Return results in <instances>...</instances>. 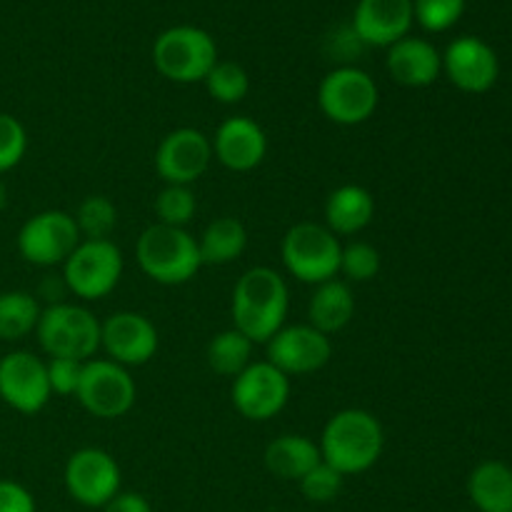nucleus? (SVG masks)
<instances>
[{
  "label": "nucleus",
  "instance_id": "1",
  "mask_svg": "<svg viewBox=\"0 0 512 512\" xmlns=\"http://www.w3.org/2000/svg\"><path fill=\"white\" fill-rule=\"evenodd\" d=\"M290 310V290L283 275L268 265L245 270L233 288V328L248 335L253 343H268Z\"/></svg>",
  "mask_w": 512,
  "mask_h": 512
},
{
  "label": "nucleus",
  "instance_id": "2",
  "mask_svg": "<svg viewBox=\"0 0 512 512\" xmlns=\"http://www.w3.org/2000/svg\"><path fill=\"white\" fill-rule=\"evenodd\" d=\"M323 463L340 475H358L373 468L385 448V430L373 413L348 408L335 413L320 435Z\"/></svg>",
  "mask_w": 512,
  "mask_h": 512
},
{
  "label": "nucleus",
  "instance_id": "3",
  "mask_svg": "<svg viewBox=\"0 0 512 512\" xmlns=\"http://www.w3.org/2000/svg\"><path fill=\"white\" fill-rule=\"evenodd\" d=\"M135 258L140 270L160 285H183L203 268L198 240L185 228L150 225L135 243Z\"/></svg>",
  "mask_w": 512,
  "mask_h": 512
},
{
  "label": "nucleus",
  "instance_id": "4",
  "mask_svg": "<svg viewBox=\"0 0 512 512\" xmlns=\"http://www.w3.org/2000/svg\"><path fill=\"white\" fill-rule=\"evenodd\" d=\"M38 343L50 358H70L88 363L100 350V320L83 305L58 303L40 313Z\"/></svg>",
  "mask_w": 512,
  "mask_h": 512
},
{
  "label": "nucleus",
  "instance_id": "5",
  "mask_svg": "<svg viewBox=\"0 0 512 512\" xmlns=\"http://www.w3.org/2000/svg\"><path fill=\"white\" fill-rule=\"evenodd\" d=\"M153 63L173 83H203L218 63V48L210 33L195 25H175L155 38Z\"/></svg>",
  "mask_w": 512,
  "mask_h": 512
},
{
  "label": "nucleus",
  "instance_id": "6",
  "mask_svg": "<svg viewBox=\"0 0 512 512\" xmlns=\"http://www.w3.org/2000/svg\"><path fill=\"white\" fill-rule=\"evenodd\" d=\"M280 255L295 280L320 285L340 273L343 245H340L338 235L330 233L325 225L298 223L285 233Z\"/></svg>",
  "mask_w": 512,
  "mask_h": 512
},
{
  "label": "nucleus",
  "instance_id": "7",
  "mask_svg": "<svg viewBox=\"0 0 512 512\" xmlns=\"http://www.w3.org/2000/svg\"><path fill=\"white\" fill-rule=\"evenodd\" d=\"M123 253L113 240H80L63 263V280L80 300L108 298L123 278Z\"/></svg>",
  "mask_w": 512,
  "mask_h": 512
},
{
  "label": "nucleus",
  "instance_id": "8",
  "mask_svg": "<svg viewBox=\"0 0 512 512\" xmlns=\"http://www.w3.org/2000/svg\"><path fill=\"white\" fill-rule=\"evenodd\" d=\"M380 103L378 83L365 70L343 65L320 80L318 105L328 120L338 125L368 123Z\"/></svg>",
  "mask_w": 512,
  "mask_h": 512
},
{
  "label": "nucleus",
  "instance_id": "9",
  "mask_svg": "<svg viewBox=\"0 0 512 512\" xmlns=\"http://www.w3.org/2000/svg\"><path fill=\"white\" fill-rule=\"evenodd\" d=\"M75 398L95 418L115 420L130 413L138 398V388L128 368L108 358H93L83 365V378Z\"/></svg>",
  "mask_w": 512,
  "mask_h": 512
},
{
  "label": "nucleus",
  "instance_id": "10",
  "mask_svg": "<svg viewBox=\"0 0 512 512\" xmlns=\"http://www.w3.org/2000/svg\"><path fill=\"white\" fill-rule=\"evenodd\" d=\"M75 218L65 210H43L23 223L18 233V253L38 268H55L80 245Z\"/></svg>",
  "mask_w": 512,
  "mask_h": 512
},
{
  "label": "nucleus",
  "instance_id": "11",
  "mask_svg": "<svg viewBox=\"0 0 512 512\" xmlns=\"http://www.w3.org/2000/svg\"><path fill=\"white\" fill-rule=\"evenodd\" d=\"M235 410L245 420L253 423H265L283 413L290 400V378L280 373L268 360L250 363L238 378H233V390H230Z\"/></svg>",
  "mask_w": 512,
  "mask_h": 512
},
{
  "label": "nucleus",
  "instance_id": "12",
  "mask_svg": "<svg viewBox=\"0 0 512 512\" xmlns=\"http://www.w3.org/2000/svg\"><path fill=\"white\" fill-rule=\"evenodd\" d=\"M65 490L85 508H105L120 493V465L100 448H83L65 465Z\"/></svg>",
  "mask_w": 512,
  "mask_h": 512
},
{
  "label": "nucleus",
  "instance_id": "13",
  "mask_svg": "<svg viewBox=\"0 0 512 512\" xmlns=\"http://www.w3.org/2000/svg\"><path fill=\"white\" fill-rule=\"evenodd\" d=\"M48 365L28 350H15L0 358V398L23 415H35L48 405Z\"/></svg>",
  "mask_w": 512,
  "mask_h": 512
},
{
  "label": "nucleus",
  "instance_id": "14",
  "mask_svg": "<svg viewBox=\"0 0 512 512\" xmlns=\"http://www.w3.org/2000/svg\"><path fill=\"white\" fill-rule=\"evenodd\" d=\"M158 330L145 315L120 310L100 323V348L123 368H140L158 353Z\"/></svg>",
  "mask_w": 512,
  "mask_h": 512
},
{
  "label": "nucleus",
  "instance_id": "15",
  "mask_svg": "<svg viewBox=\"0 0 512 512\" xmlns=\"http://www.w3.org/2000/svg\"><path fill=\"white\" fill-rule=\"evenodd\" d=\"M268 363L288 378L318 373L333 358V343L313 325H288L268 340Z\"/></svg>",
  "mask_w": 512,
  "mask_h": 512
},
{
  "label": "nucleus",
  "instance_id": "16",
  "mask_svg": "<svg viewBox=\"0 0 512 512\" xmlns=\"http://www.w3.org/2000/svg\"><path fill=\"white\" fill-rule=\"evenodd\" d=\"M213 163V143L195 128H178L160 140L155 170L165 185H193Z\"/></svg>",
  "mask_w": 512,
  "mask_h": 512
},
{
  "label": "nucleus",
  "instance_id": "17",
  "mask_svg": "<svg viewBox=\"0 0 512 512\" xmlns=\"http://www.w3.org/2000/svg\"><path fill=\"white\" fill-rule=\"evenodd\" d=\"M443 70L463 93H488L500 75L495 50L475 35L453 40L443 55Z\"/></svg>",
  "mask_w": 512,
  "mask_h": 512
},
{
  "label": "nucleus",
  "instance_id": "18",
  "mask_svg": "<svg viewBox=\"0 0 512 512\" xmlns=\"http://www.w3.org/2000/svg\"><path fill=\"white\" fill-rule=\"evenodd\" d=\"M210 143H213V158L233 173L255 170L268 155V135L253 118L245 115L223 120Z\"/></svg>",
  "mask_w": 512,
  "mask_h": 512
},
{
  "label": "nucleus",
  "instance_id": "19",
  "mask_svg": "<svg viewBox=\"0 0 512 512\" xmlns=\"http://www.w3.org/2000/svg\"><path fill=\"white\" fill-rule=\"evenodd\" d=\"M413 20V0H360L350 28L363 45L390 48L408 38Z\"/></svg>",
  "mask_w": 512,
  "mask_h": 512
},
{
  "label": "nucleus",
  "instance_id": "20",
  "mask_svg": "<svg viewBox=\"0 0 512 512\" xmlns=\"http://www.w3.org/2000/svg\"><path fill=\"white\" fill-rule=\"evenodd\" d=\"M388 73L395 83L405 88H425L443 73V55L433 43L423 38H403L388 48Z\"/></svg>",
  "mask_w": 512,
  "mask_h": 512
},
{
  "label": "nucleus",
  "instance_id": "21",
  "mask_svg": "<svg viewBox=\"0 0 512 512\" xmlns=\"http://www.w3.org/2000/svg\"><path fill=\"white\" fill-rule=\"evenodd\" d=\"M375 218V198L363 185H340L325 200V228L335 235H358Z\"/></svg>",
  "mask_w": 512,
  "mask_h": 512
},
{
  "label": "nucleus",
  "instance_id": "22",
  "mask_svg": "<svg viewBox=\"0 0 512 512\" xmlns=\"http://www.w3.org/2000/svg\"><path fill=\"white\" fill-rule=\"evenodd\" d=\"M355 315V295L345 280H328V283L315 285V293L310 295L308 303V320L315 330L325 333L330 338L333 333H340L348 328V323Z\"/></svg>",
  "mask_w": 512,
  "mask_h": 512
},
{
  "label": "nucleus",
  "instance_id": "23",
  "mask_svg": "<svg viewBox=\"0 0 512 512\" xmlns=\"http://www.w3.org/2000/svg\"><path fill=\"white\" fill-rule=\"evenodd\" d=\"M265 468L280 480H300L323 460L318 443L305 435H280L265 448Z\"/></svg>",
  "mask_w": 512,
  "mask_h": 512
},
{
  "label": "nucleus",
  "instance_id": "24",
  "mask_svg": "<svg viewBox=\"0 0 512 512\" xmlns=\"http://www.w3.org/2000/svg\"><path fill=\"white\" fill-rule=\"evenodd\" d=\"M468 495L480 512H512V468L485 460L470 473Z\"/></svg>",
  "mask_w": 512,
  "mask_h": 512
},
{
  "label": "nucleus",
  "instance_id": "25",
  "mask_svg": "<svg viewBox=\"0 0 512 512\" xmlns=\"http://www.w3.org/2000/svg\"><path fill=\"white\" fill-rule=\"evenodd\" d=\"M248 248V230L238 218H215L198 238L203 265H228Z\"/></svg>",
  "mask_w": 512,
  "mask_h": 512
},
{
  "label": "nucleus",
  "instance_id": "26",
  "mask_svg": "<svg viewBox=\"0 0 512 512\" xmlns=\"http://www.w3.org/2000/svg\"><path fill=\"white\" fill-rule=\"evenodd\" d=\"M43 308L38 298L25 290H8L0 293V340L15 343L35 333Z\"/></svg>",
  "mask_w": 512,
  "mask_h": 512
},
{
  "label": "nucleus",
  "instance_id": "27",
  "mask_svg": "<svg viewBox=\"0 0 512 512\" xmlns=\"http://www.w3.org/2000/svg\"><path fill=\"white\" fill-rule=\"evenodd\" d=\"M253 340L240 330L228 328L215 335L208 345V365L218 375L238 378L250 363H253Z\"/></svg>",
  "mask_w": 512,
  "mask_h": 512
},
{
  "label": "nucleus",
  "instance_id": "28",
  "mask_svg": "<svg viewBox=\"0 0 512 512\" xmlns=\"http://www.w3.org/2000/svg\"><path fill=\"white\" fill-rule=\"evenodd\" d=\"M78 233L83 240H110L113 230L118 228V208L105 195H90L78 205L73 215Z\"/></svg>",
  "mask_w": 512,
  "mask_h": 512
},
{
  "label": "nucleus",
  "instance_id": "29",
  "mask_svg": "<svg viewBox=\"0 0 512 512\" xmlns=\"http://www.w3.org/2000/svg\"><path fill=\"white\" fill-rule=\"evenodd\" d=\"M203 83L208 88L210 98L223 105L240 103L250 93L248 73H245L243 65L233 63V60H218Z\"/></svg>",
  "mask_w": 512,
  "mask_h": 512
},
{
  "label": "nucleus",
  "instance_id": "30",
  "mask_svg": "<svg viewBox=\"0 0 512 512\" xmlns=\"http://www.w3.org/2000/svg\"><path fill=\"white\" fill-rule=\"evenodd\" d=\"M198 200L188 185H165L155 198V215L160 225L170 228H185L195 218Z\"/></svg>",
  "mask_w": 512,
  "mask_h": 512
},
{
  "label": "nucleus",
  "instance_id": "31",
  "mask_svg": "<svg viewBox=\"0 0 512 512\" xmlns=\"http://www.w3.org/2000/svg\"><path fill=\"white\" fill-rule=\"evenodd\" d=\"M465 13V0H413V15L428 33L453 28Z\"/></svg>",
  "mask_w": 512,
  "mask_h": 512
},
{
  "label": "nucleus",
  "instance_id": "32",
  "mask_svg": "<svg viewBox=\"0 0 512 512\" xmlns=\"http://www.w3.org/2000/svg\"><path fill=\"white\" fill-rule=\"evenodd\" d=\"M340 273L350 283H368L380 273V253L370 243H350L343 245L340 255Z\"/></svg>",
  "mask_w": 512,
  "mask_h": 512
},
{
  "label": "nucleus",
  "instance_id": "33",
  "mask_svg": "<svg viewBox=\"0 0 512 512\" xmlns=\"http://www.w3.org/2000/svg\"><path fill=\"white\" fill-rule=\"evenodd\" d=\"M343 475L335 468H330L328 463L320 460L303 480H300V493L305 495V500L310 503H330L340 495L343 490Z\"/></svg>",
  "mask_w": 512,
  "mask_h": 512
},
{
  "label": "nucleus",
  "instance_id": "34",
  "mask_svg": "<svg viewBox=\"0 0 512 512\" xmlns=\"http://www.w3.org/2000/svg\"><path fill=\"white\" fill-rule=\"evenodd\" d=\"M28 150V133L23 123L8 113H0V173L13 170Z\"/></svg>",
  "mask_w": 512,
  "mask_h": 512
},
{
  "label": "nucleus",
  "instance_id": "35",
  "mask_svg": "<svg viewBox=\"0 0 512 512\" xmlns=\"http://www.w3.org/2000/svg\"><path fill=\"white\" fill-rule=\"evenodd\" d=\"M48 365V383L50 390L55 395H75L78 393L80 378H83V365L80 360H70V358H50Z\"/></svg>",
  "mask_w": 512,
  "mask_h": 512
},
{
  "label": "nucleus",
  "instance_id": "36",
  "mask_svg": "<svg viewBox=\"0 0 512 512\" xmlns=\"http://www.w3.org/2000/svg\"><path fill=\"white\" fill-rule=\"evenodd\" d=\"M0 512H35L30 490L15 480H0Z\"/></svg>",
  "mask_w": 512,
  "mask_h": 512
},
{
  "label": "nucleus",
  "instance_id": "37",
  "mask_svg": "<svg viewBox=\"0 0 512 512\" xmlns=\"http://www.w3.org/2000/svg\"><path fill=\"white\" fill-rule=\"evenodd\" d=\"M103 510L105 512H153V505H150V500L140 493H118Z\"/></svg>",
  "mask_w": 512,
  "mask_h": 512
},
{
  "label": "nucleus",
  "instance_id": "38",
  "mask_svg": "<svg viewBox=\"0 0 512 512\" xmlns=\"http://www.w3.org/2000/svg\"><path fill=\"white\" fill-rule=\"evenodd\" d=\"M68 285H65L63 275L60 278H55V275H48V278L40 283V290H38V298L48 300V305H58V303H65V295H68Z\"/></svg>",
  "mask_w": 512,
  "mask_h": 512
},
{
  "label": "nucleus",
  "instance_id": "39",
  "mask_svg": "<svg viewBox=\"0 0 512 512\" xmlns=\"http://www.w3.org/2000/svg\"><path fill=\"white\" fill-rule=\"evenodd\" d=\"M5 205H8V188H5V183L0 180V213L5 210Z\"/></svg>",
  "mask_w": 512,
  "mask_h": 512
}]
</instances>
